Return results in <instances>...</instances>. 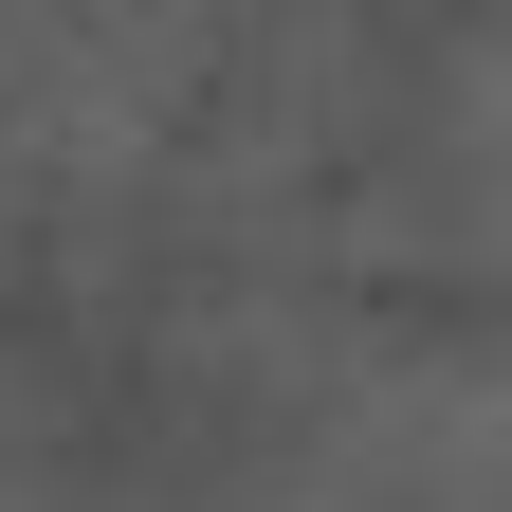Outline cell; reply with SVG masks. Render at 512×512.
Wrapping results in <instances>:
<instances>
[{
  "mask_svg": "<svg viewBox=\"0 0 512 512\" xmlns=\"http://www.w3.org/2000/svg\"><path fill=\"white\" fill-rule=\"evenodd\" d=\"M366 512H512V348H403L348 384Z\"/></svg>",
  "mask_w": 512,
  "mask_h": 512,
  "instance_id": "obj_1",
  "label": "cell"
},
{
  "mask_svg": "<svg viewBox=\"0 0 512 512\" xmlns=\"http://www.w3.org/2000/svg\"><path fill=\"white\" fill-rule=\"evenodd\" d=\"M439 238L512 275V37H476L439 74Z\"/></svg>",
  "mask_w": 512,
  "mask_h": 512,
  "instance_id": "obj_2",
  "label": "cell"
},
{
  "mask_svg": "<svg viewBox=\"0 0 512 512\" xmlns=\"http://www.w3.org/2000/svg\"><path fill=\"white\" fill-rule=\"evenodd\" d=\"M0 512H92L74 476H37V458H0Z\"/></svg>",
  "mask_w": 512,
  "mask_h": 512,
  "instance_id": "obj_3",
  "label": "cell"
}]
</instances>
